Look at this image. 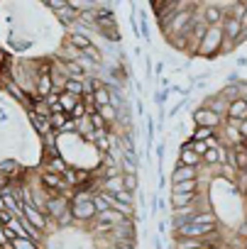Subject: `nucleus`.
<instances>
[{"mask_svg":"<svg viewBox=\"0 0 247 249\" xmlns=\"http://www.w3.org/2000/svg\"><path fill=\"white\" fill-rule=\"evenodd\" d=\"M5 210V200H3V196H0V213Z\"/></svg>","mask_w":247,"mask_h":249,"instance_id":"e433bc0d","label":"nucleus"},{"mask_svg":"<svg viewBox=\"0 0 247 249\" xmlns=\"http://www.w3.org/2000/svg\"><path fill=\"white\" fill-rule=\"evenodd\" d=\"M201 183L198 181H184V183H174L171 193H198Z\"/></svg>","mask_w":247,"mask_h":249,"instance_id":"4be33fe9","label":"nucleus"},{"mask_svg":"<svg viewBox=\"0 0 247 249\" xmlns=\"http://www.w3.org/2000/svg\"><path fill=\"white\" fill-rule=\"evenodd\" d=\"M81 98L78 95H71V93H66V90H61L59 93V105H61V110L64 112H71L74 107H76V103H78Z\"/></svg>","mask_w":247,"mask_h":249,"instance_id":"6ab92c4d","label":"nucleus"},{"mask_svg":"<svg viewBox=\"0 0 247 249\" xmlns=\"http://www.w3.org/2000/svg\"><path fill=\"white\" fill-rule=\"evenodd\" d=\"M93 196L86 193V191H76V196H71V217L74 222H86L91 225L95 220V208H93Z\"/></svg>","mask_w":247,"mask_h":249,"instance_id":"f257e3e1","label":"nucleus"},{"mask_svg":"<svg viewBox=\"0 0 247 249\" xmlns=\"http://www.w3.org/2000/svg\"><path fill=\"white\" fill-rule=\"evenodd\" d=\"M218 130H210V127H193V132L189 135L193 142H208L210 137H215Z\"/></svg>","mask_w":247,"mask_h":249,"instance_id":"412c9836","label":"nucleus"},{"mask_svg":"<svg viewBox=\"0 0 247 249\" xmlns=\"http://www.w3.org/2000/svg\"><path fill=\"white\" fill-rule=\"evenodd\" d=\"M228 105H230V103H228L225 98H220V95H213V98H208V100L203 103V107H208V110L215 112L218 117H225V115H228Z\"/></svg>","mask_w":247,"mask_h":249,"instance_id":"2eb2a0df","label":"nucleus"},{"mask_svg":"<svg viewBox=\"0 0 247 249\" xmlns=\"http://www.w3.org/2000/svg\"><path fill=\"white\" fill-rule=\"evenodd\" d=\"M198 200H201L198 193H171V196H169L171 208H186V205H193V203H198Z\"/></svg>","mask_w":247,"mask_h":249,"instance_id":"4468645a","label":"nucleus"},{"mask_svg":"<svg viewBox=\"0 0 247 249\" xmlns=\"http://www.w3.org/2000/svg\"><path fill=\"white\" fill-rule=\"evenodd\" d=\"M10 120V110H5L3 105H0V122H8Z\"/></svg>","mask_w":247,"mask_h":249,"instance_id":"72a5a7b5","label":"nucleus"},{"mask_svg":"<svg viewBox=\"0 0 247 249\" xmlns=\"http://www.w3.org/2000/svg\"><path fill=\"white\" fill-rule=\"evenodd\" d=\"M174 249H213V244L191 237H174Z\"/></svg>","mask_w":247,"mask_h":249,"instance_id":"6e6552de","label":"nucleus"},{"mask_svg":"<svg viewBox=\"0 0 247 249\" xmlns=\"http://www.w3.org/2000/svg\"><path fill=\"white\" fill-rule=\"evenodd\" d=\"M64 90H66V93H71V95H78V98H83V81H78V78H66V83H64Z\"/></svg>","mask_w":247,"mask_h":249,"instance_id":"b1692460","label":"nucleus"},{"mask_svg":"<svg viewBox=\"0 0 247 249\" xmlns=\"http://www.w3.org/2000/svg\"><path fill=\"white\" fill-rule=\"evenodd\" d=\"M0 227H5V222H3V217H0Z\"/></svg>","mask_w":247,"mask_h":249,"instance_id":"4c0bfd02","label":"nucleus"},{"mask_svg":"<svg viewBox=\"0 0 247 249\" xmlns=\"http://www.w3.org/2000/svg\"><path fill=\"white\" fill-rule=\"evenodd\" d=\"M100 191H103V193H110V196L122 193V191H125L122 174H120V176H108V178H103V181H100Z\"/></svg>","mask_w":247,"mask_h":249,"instance_id":"9d476101","label":"nucleus"},{"mask_svg":"<svg viewBox=\"0 0 247 249\" xmlns=\"http://www.w3.org/2000/svg\"><path fill=\"white\" fill-rule=\"evenodd\" d=\"M164 149H167L164 144H159V147H157V161H159V171H162V161H164Z\"/></svg>","mask_w":247,"mask_h":249,"instance_id":"2f4dec72","label":"nucleus"},{"mask_svg":"<svg viewBox=\"0 0 247 249\" xmlns=\"http://www.w3.org/2000/svg\"><path fill=\"white\" fill-rule=\"evenodd\" d=\"M237 66H240V69H242V66H247V59H245V56H242V59H237Z\"/></svg>","mask_w":247,"mask_h":249,"instance_id":"c9c22d12","label":"nucleus"},{"mask_svg":"<svg viewBox=\"0 0 247 249\" xmlns=\"http://www.w3.org/2000/svg\"><path fill=\"white\" fill-rule=\"evenodd\" d=\"M223 32H225V39H230V42H235V44H237L240 35L245 32V25H242L240 20L225 18V20H223Z\"/></svg>","mask_w":247,"mask_h":249,"instance_id":"423d86ee","label":"nucleus"},{"mask_svg":"<svg viewBox=\"0 0 247 249\" xmlns=\"http://www.w3.org/2000/svg\"><path fill=\"white\" fill-rule=\"evenodd\" d=\"M220 98H225L228 103H235V100H240V83H225L223 88H220V93H218Z\"/></svg>","mask_w":247,"mask_h":249,"instance_id":"f3484780","label":"nucleus"},{"mask_svg":"<svg viewBox=\"0 0 247 249\" xmlns=\"http://www.w3.org/2000/svg\"><path fill=\"white\" fill-rule=\"evenodd\" d=\"M247 120V100L240 98L235 103L228 105V115H225V122H232V124H240Z\"/></svg>","mask_w":247,"mask_h":249,"instance_id":"39448f33","label":"nucleus"},{"mask_svg":"<svg viewBox=\"0 0 247 249\" xmlns=\"http://www.w3.org/2000/svg\"><path fill=\"white\" fill-rule=\"evenodd\" d=\"M66 44H69V47H74L76 52H86V49L93 44V39H91V35H83V32H71V35L66 37Z\"/></svg>","mask_w":247,"mask_h":249,"instance_id":"9b49d317","label":"nucleus"},{"mask_svg":"<svg viewBox=\"0 0 247 249\" xmlns=\"http://www.w3.org/2000/svg\"><path fill=\"white\" fill-rule=\"evenodd\" d=\"M122 183H125V191H130V193H135L137 191V176H122Z\"/></svg>","mask_w":247,"mask_h":249,"instance_id":"c85d7f7f","label":"nucleus"},{"mask_svg":"<svg viewBox=\"0 0 247 249\" xmlns=\"http://www.w3.org/2000/svg\"><path fill=\"white\" fill-rule=\"evenodd\" d=\"M66 169H69V164L61 157H52V159H44L42 161V171H49V174H57V176H64Z\"/></svg>","mask_w":247,"mask_h":249,"instance_id":"ddd939ff","label":"nucleus"},{"mask_svg":"<svg viewBox=\"0 0 247 249\" xmlns=\"http://www.w3.org/2000/svg\"><path fill=\"white\" fill-rule=\"evenodd\" d=\"M179 166H189V169H198L203 166V159L198 154H193L191 149H179V159H176Z\"/></svg>","mask_w":247,"mask_h":249,"instance_id":"f8f14e48","label":"nucleus"},{"mask_svg":"<svg viewBox=\"0 0 247 249\" xmlns=\"http://www.w3.org/2000/svg\"><path fill=\"white\" fill-rule=\"evenodd\" d=\"M171 186L174 183H184V181H198V169H189V166H174V171H171Z\"/></svg>","mask_w":247,"mask_h":249,"instance_id":"0eeeda50","label":"nucleus"},{"mask_svg":"<svg viewBox=\"0 0 247 249\" xmlns=\"http://www.w3.org/2000/svg\"><path fill=\"white\" fill-rule=\"evenodd\" d=\"M223 42H225L223 25H213V27H208V30H206V35H203V39H201V47H198V54H196V56H203V59L220 56Z\"/></svg>","mask_w":247,"mask_h":249,"instance_id":"f03ea898","label":"nucleus"},{"mask_svg":"<svg viewBox=\"0 0 247 249\" xmlns=\"http://www.w3.org/2000/svg\"><path fill=\"white\" fill-rule=\"evenodd\" d=\"M191 152L198 154V157L203 159V154L208 152V142H191Z\"/></svg>","mask_w":247,"mask_h":249,"instance_id":"7c9ffc66","label":"nucleus"},{"mask_svg":"<svg viewBox=\"0 0 247 249\" xmlns=\"http://www.w3.org/2000/svg\"><path fill=\"white\" fill-rule=\"evenodd\" d=\"M3 244H8V237H5V232H3V227H0V247Z\"/></svg>","mask_w":247,"mask_h":249,"instance_id":"f704fd0d","label":"nucleus"},{"mask_svg":"<svg viewBox=\"0 0 247 249\" xmlns=\"http://www.w3.org/2000/svg\"><path fill=\"white\" fill-rule=\"evenodd\" d=\"M5 93H8V95H13V98H15V100H18L22 107L27 105V98H30V95H25V93H22V88H20L15 81H10V83L5 86Z\"/></svg>","mask_w":247,"mask_h":249,"instance_id":"a211bd4d","label":"nucleus"},{"mask_svg":"<svg viewBox=\"0 0 247 249\" xmlns=\"http://www.w3.org/2000/svg\"><path fill=\"white\" fill-rule=\"evenodd\" d=\"M117 112H120V110H117V107H113V105H105V107H98V115H100V117H103V120H105V122L110 124V127H113V124H115V120L120 117Z\"/></svg>","mask_w":247,"mask_h":249,"instance_id":"5701e85b","label":"nucleus"},{"mask_svg":"<svg viewBox=\"0 0 247 249\" xmlns=\"http://www.w3.org/2000/svg\"><path fill=\"white\" fill-rule=\"evenodd\" d=\"M13 249H39L35 242H30V239H22V237H18V239H13Z\"/></svg>","mask_w":247,"mask_h":249,"instance_id":"cd10ccee","label":"nucleus"},{"mask_svg":"<svg viewBox=\"0 0 247 249\" xmlns=\"http://www.w3.org/2000/svg\"><path fill=\"white\" fill-rule=\"evenodd\" d=\"M83 56H86L88 61H93V64H98V66L103 64V54H100V49H98L95 44H91V47H88V49L83 52Z\"/></svg>","mask_w":247,"mask_h":249,"instance_id":"a878e982","label":"nucleus"},{"mask_svg":"<svg viewBox=\"0 0 247 249\" xmlns=\"http://www.w3.org/2000/svg\"><path fill=\"white\" fill-rule=\"evenodd\" d=\"M191 120H193V127H210V130H218V127H223V124H225V117H218L215 112H210V110L203 107V105L193 110Z\"/></svg>","mask_w":247,"mask_h":249,"instance_id":"7ed1b4c3","label":"nucleus"},{"mask_svg":"<svg viewBox=\"0 0 247 249\" xmlns=\"http://www.w3.org/2000/svg\"><path fill=\"white\" fill-rule=\"evenodd\" d=\"M69 115H71V120H74V122H78V120H83V117H88V110H86V105H83V100H78V103H76V107H74V110H71Z\"/></svg>","mask_w":247,"mask_h":249,"instance_id":"bb28decb","label":"nucleus"},{"mask_svg":"<svg viewBox=\"0 0 247 249\" xmlns=\"http://www.w3.org/2000/svg\"><path fill=\"white\" fill-rule=\"evenodd\" d=\"M71 120V115L69 112H54L52 117H49V124H52V132L57 130V132H64L66 130V122Z\"/></svg>","mask_w":247,"mask_h":249,"instance_id":"dca6fc26","label":"nucleus"},{"mask_svg":"<svg viewBox=\"0 0 247 249\" xmlns=\"http://www.w3.org/2000/svg\"><path fill=\"white\" fill-rule=\"evenodd\" d=\"M245 210H247V196H245Z\"/></svg>","mask_w":247,"mask_h":249,"instance_id":"58836bf2","label":"nucleus"},{"mask_svg":"<svg viewBox=\"0 0 247 249\" xmlns=\"http://www.w3.org/2000/svg\"><path fill=\"white\" fill-rule=\"evenodd\" d=\"M88 122H91V127L95 130V132H110V124L98 115V112H93V115H88Z\"/></svg>","mask_w":247,"mask_h":249,"instance_id":"393cba45","label":"nucleus"},{"mask_svg":"<svg viewBox=\"0 0 247 249\" xmlns=\"http://www.w3.org/2000/svg\"><path fill=\"white\" fill-rule=\"evenodd\" d=\"M22 217L30 222V225H35L39 232H44L47 227H49V217L44 215V213H39L35 205H30V203H25L22 205Z\"/></svg>","mask_w":247,"mask_h":249,"instance_id":"20e7f679","label":"nucleus"},{"mask_svg":"<svg viewBox=\"0 0 247 249\" xmlns=\"http://www.w3.org/2000/svg\"><path fill=\"white\" fill-rule=\"evenodd\" d=\"M93 103H95V107H105V105H110V90H108L105 83L93 93Z\"/></svg>","mask_w":247,"mask_h":249,"instance_id":"aec40b11","label":"nucleus"},{"mask_svg":"<svg viewBox=\"0 0 247 249\" xmlns=\"http://www.w3.org/2000/svg\"><path fill=\"white\" fill-rule=\"evenodd\" d=\"M237 130H240V135H242V142H247V120L237 124Z\"/></svg>","mask_w":247,"mask_h":249,"instance_id":"473e14b6","label":"nucleus"},{"mask_svg":"<svg viewBox=\"0 0 247 249\" xmlns=\"http://www.w3.org/2000/svg\"><path fill=\"white\" fill-rule=\"evenodd\" d=\"M169 95H171V88H169V90H164V88H162V90H157V93H154V103L162 107V105L169 100Z\"/></svg>","mask_w":247,"mask_h":249,"instance_id":"c756f323","label":"nucleus"},{"mask_svg":"<svg viewBox=\"0 0 247 249\" xmlns=\"http://www.w3.org/2000/svg\"><path fill=\"white\" fill-rule=\"evenodd\" d=\"M27 120H30V124L35 127V132L44 140L47 135H52V124H49V120L47 117H39V115H35V112H27Z\"/></svg>","mask_w":247,"mask_h":249,"instance_id":"1a4fd4ad","label":"nucleus"}]
</instances>
